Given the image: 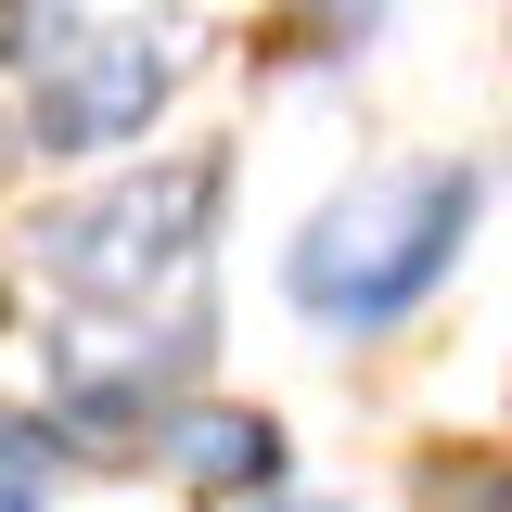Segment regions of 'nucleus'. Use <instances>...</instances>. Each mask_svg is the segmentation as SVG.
<instances>
[{"instance_id": "1", "label": "nucleus", "mask_w": 512, "mask_h": 512, "mask_svg": "<svg viewBox=\"0 0 512 512\" xmlns=\"http://www.w3.org/2000/svg\"><path fill=\"white\" fill-rule=\"evenodd\" d=\"M474 205H487V180H474L461 154L372 167V180H346L308 231H295V269H282V282H295V308L333 320V333H384L397 308H423V295L448 282Z\"/></svg>"}, {"instance_id": "4", "label": "nucleus", "mask_w": 512, "mask_h": 512, "mask_svg": "<svg viewBox=\"0 0 512 512\" xmlns=\"http://www.w3.org/2000/svg\"><path fill=\"white\" fill-rule=\"evenodd\" d=\"M154 461L180 474V487H269L282 474V436L256 423V410H218V397H192L154 423Z\"/></svg>"}, {"instance_id": "5", "label": "nucleus", "mask_w": 512, "mask_h": 512, "mask_svg": "<svg viewBox=\"0 0 512 512\" xmlns=\"http://www.w3.org/2000/svg\"><path fill=\"white\" fill-rule=\"evenodd\" d=\"M423 512H512V461H436Z\"/></svg>"}, {"instance_id": "3", "label": "nucleus", "mask_w": 512, "mask_h": 512, "mask_svg": "<svg viewBox=\"0 0 512 512\" xmlns=\"http://www.w3.org/2000/svg\"><path fill=\"white\" fill-rule=\"evenodd\" d=\"M180 90V39L167 26H64L39 77H26V141L39 154H103L128 128H154V103Z\"/></svg>"}, {"instance_id": "2", "label": "nucleus", "mask_w": 512, "mask_h": 512, "mask_svg": "<svg viewBox=\"0 0 512 512\" xmlns=\"http://www.w3.org/2000/svg\"><path fill=\"white\" fill-rule=\"evenodd\" d=\"M205 218H218V167L180 154V167H141V180L90 192V205H52L39 218V269L77 308H154L205 256Z\"/></svg>"}, {"instance_id": "6", "label": "nucleus", "mask_w": 512, "mask_h": 512, "mask_svg": "<svg viewBox=\"0 0 512 512\" xmlns=\"http://www.w3.org/2000/svg\"><path fill=\"white\" fill-rule=\"evenodd\" d=\"M320 13H333V26H372V13H384V0H320Z\"/></svg>"}]
</instances>
